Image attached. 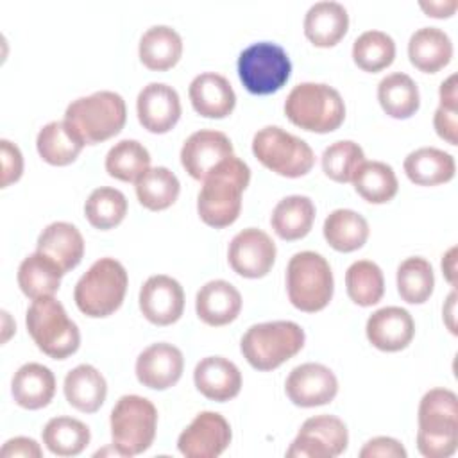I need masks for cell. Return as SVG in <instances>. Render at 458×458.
Returning a JSON list of instances; mask_svg holds the SVG:
<instances>
[{
	"label": "cell",
	"mask_w": 458,
	"mask_h": 458,
	"mask_svg": "<svg viewBox=\"0 0 458 458\" xmlns=\"http://www.w3.org/2000/svg\"><path fill=\"white\" fill-rule=\"evenodd\" d=\"M250 168L234 154L216 165L204 179L197 197V211L204 224L227 227L240 216L242 193L249 186Z\"/></svg>",
	"instance_id": "cell-1"
},
{
	"label": "cell",
	"mask_w": 458,
	"mask_h": 458,
	"mask_svg": "<svg viewBox=\"0 0 458 458\" xmlns=\"http://www.w3.org/2000/svg\"><path fill=\"white\" fill-rule=\"evenodd\" d=\"M417 449L426 458H449L458 445V397L449 388L428 390L417 413Z\"/></svg>",
	"instance_id": "cell-2"
},
{
	"label": "cell",
	"mask_w": 458,
	"mask_h": 458,
	"mask_svg": "<svg viewBox=\"0 0 458 458\" xmlns=\"http://www.w3.org/2000/svg\"><path fill=\"white\" fill-rule=\"evenodd\" d=\"M127 120L125 100L120 93L102 89L72 100L64 111V122L86 145L102 143L116 136Z\"/></svg>",
	"instance_id": "cell-3"
},
{
	"label": "cell",
	"mask_w": 458,
	"mask_h": 458,
	"mask_svg": "<svg viewBox=\"0 0 458 458\" xmlns=\"http://www.w3.org/2000/svg\"><path fill=\"white\" fill-rule=\"evenodd\" d=\"M284 114L304 131L326 134L344 123L345 104L342 95L329 84L301 82L286 95Z\"/></svg>",
	"instance_id": "cell-4"
},
{
	"label": "cell",
	"mask_w": 458,
	"mask_h": 458,
	"mask_svg": "<svg viewBox=\"0 0 458 458\" xmlns=\"http://www.w3.org/2000/svg\"><path fill=\"white\" fill-rule=\"evenodd\" d=\"M127 284L125 267L118 259L106 256L97 259L81 276L73 290V301L88 317H109L122 306Z\"/></svg>",
	"instance_id": "cell-5"
},
{
	"label": "cell",
	"mask_w": 458,
	"mask_h": 458,
	"mask_svg": "<svg viewBox=\"0 0 458 458\" xmlns=\"http://www.w3.org/2000/svg\"><path fill=\"white\" fill-rule=\"evenodd\" d=\"M304 329L292 320H272L250 326L240 351L256 370H274L304 347Z\"/></svg>",
	"instance_id": "cell-6"
},
{
	"label": "cell",
	"mask_w": 458,
	"mask_h": 458,
	"mask_svg": "<svg viewBox=\"0 0 458 458\" xmlns=\"http://www.w3.org/2000/svg\"><path fill=\"white\" fill-rule=\"evenodd\" d=\"M25 324L38 349L54 360L72 356L81 345L77 324L54 295L34 299L27 310Z\"/></svg>",
	"instance_id": "cell-7"
},
{
	"label": "cell",
	"mask_w": 458,
	"mask_h": 458,
	"mask_svg": "<svg viewBox=\"0 0 458 458\" xmlns=\"http://www.w3.org/2000/svg\"><path fill=\"white\" fill-rule=\"evenodd\" d=\"M335 290L333 270L327 259L313 250L293 254L286 267V292L290 302L306 313L324 310Z\"/></svg>",
	"instance_id": "cell-8"
},
{
	"label": "cell",
	"mask_w": 458,
	"mask_h": 458,
	"mask_svg": "<svg viewBox=\"0 0 458 458\" xmlns=\"http://www.w3.org/2000/svg\"><path fill=\"white\" fill-rule=\"evenodd\" d=\"M113 447L120 456H136L147 451L157 428V410L147 397L129 394L122 395L109 417Z\"/></svg>",
	"instance_id": "cell-9"
},
{
	"label": "cell",
	"mask_w": 458,
	"mask_h": 458,
	"mask_svg": "<svg viewBox=\"0 0 458 458\" xmlns=\"http://www.w3.org/2000/svg\"><path fill=\"white\" fill-rule=\"evenodd\" d=\"M252 154L263 166L290 179L306 175L315 165L311 147L279 125H267L254 134Z\"/></svg>",
	"instance_id": "cell-10"
},
{
	"label": "cell",
	"mask_w": 458,
	"mask_h": 458,
	"mask_svg": "<svg viewBox=\"0 0 458 458\" xmlns=\"http://www.w3.org/2000/svg\"><path fill=\"white\" fill-rule=\"evenodd\" d=\"M236 68L249 93L270 95L279 91L290 79L292 61L281 45L258 41L240 52Z\"/></svg>",
	"instance_id": "cell-11"
},
{
	"label": "cell",
	"mask_w": 458,
	"mask_h": 458,
	"mask_svg": "<svg viewBox=\"0 0 458 458\" xmlns=\"http://www.w3.org/2000/svg\"><path fill=\"white\" fill-rule=\"evenodd\" d=\"M349 444L347 426L335 415H315L302 422L286 449L288 458H336Z\"/></svg>",
	"instance_id": "cell-12"
},
{
	"label": "cell",
	"mask_w": 458,
	"mask_h": 458,
	"mask_svg": "<svg viewBox=\"0 0 458 458\" xmlns=\"http://www.w3.org/2000/svg\"><path fill=\"white\" fill-rule=\"evenodd\" d=\"M231 426L216 411H200L181 431L177 449L186 458H216L231 444Z\"/></svg>",
	"instance_id": "cell-13"
},
{
	"label": "cell",
	"mask_w": 458,
	"mask_h": 458,
	"mask_svg": "<svg viewBox=\"0 0 458 458\" xmlns=\"http://www.w3.org/2000/svg\"><path fill=\"white\" fill-rule=\"evenodd\" d=\"M227 258L238 276L258 279L270 272L276 261V243L265 231L247 227L231 240Z\"/></svg>",
	"instance_id": "cell-14"
},
{
	"label": "cell",
	"mask_w": 458,
	"mask_h": 458,
	"mask_svg": "<svg viewBox=\"0 0 458 458\" xmlns=\"http://www.w3.org/2000/svg\"><path fill=\"white\" fill-rule=\"evenodd\" d=\"M284 392L295 406H322L335 399L338 379L329 367L308 361L292 369L284 383Z\"/></svg>",
	"instance_id": "cell-15"
},
{
	"label": "cell",
	"mask_w": 458,
	"mask_h": 458,
	"mask_svg": "<svg viewBox=\"0 0 458 458\" xmlns=\"http://www.w3.org/2000/svg\"><path fill=\"white\" fill-rule=\"evenodd\" d=\"M140 310L156 326L177 322L184 310V290L177 279L166 274L150 276L140 288Z\"/></svg>",
	"instance_id": "cell-16"
},
{
	"label": "cell",
	"mask_w": 458,
	"mask_h": 458,
	"mask_svg": "<svg viewBox=\"0 0 458 458\" xmlns=\"http://www.w3.org/2000/svg\"><path fill=\"white\" fill-rule=\"evenodd\" d=\"M134 370L143 386L152 390H166L181 379L184 358L179 347L168 342H157L140 352Z\"/></svg>",
	"instance_id": "cell-17"
},
{
	"label": "cell",
	"mask_w": 458,
	"mask_h": 458,
	"mask_svg": "<svg viewBox=\"0 0 458 458\" xmlns=\"http://www.w3.org/2000/svg\"><path fill=\"white\" fill-rule=\"evenodd\" d=\"M138 120L148 132L165 134L181 118L179 93L165 82H150L136 98Z\"/></svg>",
	"instance_id": "cell-18"
},
{
	"label": "cell",
	"mask_w": 458,
	"mask_h": 458,
	"mask_svg": "<svg viewBox=\"0 0 458 458\" xmlns=\"http://www.w3.org/2000/svg\"><path fill=\"white\" fill-rule=\"evenodd\" d=\"M233 156L231 140L215 129H200L186 138L181 148V165L193 177L202 181L216 165Z\"/></svg>",
	"instance_id": "cell-19"
},
{
	"label": "cell",
	"mask_w": 458,
	"mask_h": 458,
	"mask_svg": "<svg viewBox=\"0 0 458 458\" xmlns=\"http://www.w3.org/2000/svg\"><path fill=\"white\" fill-rule=\"evenodd\" d=\"M369 342L385 352L406 349L415 335V322L408 310L399 306H385L376 310L365 324Z\"/></svg>",
	"instance_id": "cell-20"
},
{
	"label": "cell",
	"mask_w": 458,
	"mask_h": 458,
	"mask_svg": "<svg viewBox=\"0 0 458 458\" xmlns=\"http://www.w3.org/2000/svg\"><path fill=\"white\" fill-rule=\"evenodd\" d=\"M193 383L204 397L225 403L240 394L242 372L224 356H206L195 365Z\"/></svg>",
	"instance_id": "cell-21"
},
{
	"label": "cell",
	"mask_w": 458,
	"mask_h": 458,
	"mask_svg": "<svg viewBox=\"0 0 458 458\" xmlns=\"http://www.w3.org/2000/svg\"><path fill=\"white\" fill-rule=\"evenodd\" d=\"M193 109L206 118H225L236 106V93L231 82L215 72L193 77L188 88Z\"/></svg>",
	"instance_id": "cell-22"
},
{
	"label": "cell",
	"mask_w": 458,
	"mask_h": 458,
	"mask_svg": "<svg viewBox=\"0 0 458 458\" xmlns=\"http://www.w3.org/2000/svg\"><path fill=\"white\" fill-rule=\"evenodd\" d=\"M242 310V295L229 281H208L195 297V311L208 326H225L233 322Z\"/></svg>",
	"instance_id": "cell-23"
},
{
	"label": "cell",
	"mask_w": 458,
	"mask_h": 458,
	"mask_svg": "<svg viewBox=\"0 0 458 458\" xmlns=\"http://www.w3.org/2000/svg\"><path fill=\"white\" fill-rule=\"evenodd\" d=\"M36 250L54 259L63 274L75 268L84 256V238L70 222H52L38 236Z\"/></svg>",
	"instance_id": "cell-24"
},
{
	"label": "cell",
	"mask_w": 458,
	"mask_h": 458,
	"mask_svg": "<svg viewBox=\"0 0 458 458\" xmlns=\"http://www.w3.org/2000/svg\"><path fill=\"white\" fill-rule=\"evenodd\" d=\"M349 29L347 9L335 0L315 2L304 16L306 38L320 48L335 47Z\"/></svg>",
	"instance_id": "cell-25"
},
{
	"label": "cell",
	"mask_w": 458,
	"mask_h": 458,
	"mask_svg": "<svg viewBox=\"0 0 458 458\" xmlns=\"http://www.w3.org/2000/svg\"><path fill=\"white\" fill-rule=\"evenodd\" d=\"M11 394L14 403L25 410L45 408L55 394V376L41 363H25L13 376Z\"/></svg>",
	"instance_id": "cell-26"
},
{
	"label": "cell",
	"mask_w": 458,
	"mask_h": 458,
	"mask_svg": "<svg viewBox=\"0 0 458 458\" xmlns=\"http://www.w3.org/2000/svg\"><path fill=\"white\" fill-rule=\"evenodd\" d=\"M408 57L417 70L435 73L449 64L453 57V41L438 27H420L410 36Z\"/></svg>",
	"instance_id": "cell-27"
},
{
	"label": "cell",
	"mask_w": 458,
	"mask_h": 458,
	"mask_svg": "<svg viewBox=\"0 0 458 458\" xmlns=\"http://www.w3.org/2000/svg\"><path fill=\"white\" fill-rule=\"evenodd\" d=\"M66 401L79 411L93 413L97 411L107 395L106 377L88 363H81L73 367L63 383Z\"/></svg>",
	"instance_id": "cell-28"
},
{
	"label": "cell",
	"mask_w": 458,
	"mask_h": 458,
	"mask_svg": "<svg viewBox=\"0 0 458 458\" xmlns=\"http://www.w3.org/2000/svg\"><path fill=\"white\" fill-rule=\"evenodd\" d=\"M408 179L419 186H437L451 181L456 172L454 157L437 147H420L404 157Z\"/></svg>",
	"instance_id": "cell-29"
},
{
	"label": "cell",
	"mask_w": 458,
	"mask_h": 458,
	"mask_svg": "<svg viewBox=\"0 0 458 458\" xmlns=\"http://www.w3.org/2000/svg\"><path fill=\"white\" fill-rule=\"evenodd\" d=\"M140 61L154 72H165L175 66L182 55V38L168 25H152L138 45Z\"/></svg>",
	"instance_id": "cell-30"
},
{
	"label": "cell",
	"mask_w": 458,
	"mask_h": 458,
	"mask_svg": "<svg viewBox=\"0 0 458 458\" xmlns=\"http://www.w3.org/2000/svg\"><path fill=\"white\" fill-rule=\"evenodd\" d=\"M315 222V204L306 195H288L272 209L270 224L274 233L283 240L304 238Z\"/></svg>",
	"instance_id": "cell-31"
},
{
	"label": "cell",
	"mask_w": 458,
	"mask_h": 458,
	"mask_svg": "<svg viewBox=\"0 0 458 458\" xmlns=\"http://www.w3.org/2000/svg\"><path fill=\"white\" fill-rule=\"evenodd\" d=\"M86 143L79 134L63 120H54L43 125L36 136L38 154L54 166H64L77 159Z\"/></svg>",
	"instance_id": "cell-32"
},
{
	"label": "cell",
	"mask_w": 458,
	"mask_h": 458,
	"mask_svg": "<svg viewBox=\"0 0 458 458\" xmlns=\"http://www.w3.org/2000/svg\"><path fill=\"white\" fill-rule=\"evenodd\" d=\"M322 233L335 250L352 252L365 245L370 229L363 215L354 209L338 208L326 216Z\"/></svg>",
	"instance_id": "cell-33"
},
{
	"label": "cell",
	"mask_w": 458,
	"mask_h": 458,
	"mask_svg": "<svg viewBox=\"0 0 458 458\" xmlns=\"http://www.w3.org/2000/svg\"><path fill=\"white\" fill-rule=\"evenodd\" d=\"M63 270L43 252L29 254L18 267V286L29 299L52 297L61 284Z\"/></svg>",
	"instance_id": "cell-34"
},
{
	"label": "cell",
	"mask_w": 458,
	"mask_h": 458,
	"mask_svg": "<svg viewBox=\"0 0 458 458\" xmlns=\"http://www.w3.org/2000/svg\"><path fill=\"white\" fill-rule=\"evenodd\" d=\"M377 100L388 116L397 120L410 118L420 106L419 86L408 73L394 72L379 81Z\"/></svg>",
	"instance_id": "cell-35"
},
{
	"label": "cell",
	"mask_w": 458,
	"mask_h": 458,
	"mask_svg": "<svg viewBox=\"0 0 458 458\" xmlns=\"http://www.w3.org/2000/svg\"><path fill=\"white\" fill-rule=\"evenodd\" d=\"M351 182L356 193L370 204H385L392 200L399 190L394 168L383 161H363Z\"/></svg>",
	"instance_id": "cell-36"
},
{
	"label": "cell",
	"mask_w": 458,
	"mask_h": 458,
	"mask_svg": "<svg viewBox=\"0 0 458 458\" xmlns=\"http://www.w3.org/2000/svg\"><path fill=\"white\" fill-rule=\"evenodd\" d=\"M134 188L136 197L143 208L150 211H161L177 200L181 182L177 175L166 166H154L138 177Z\"/></svg>",
	"instance_id": "cell-37"
},
{
	"label": "cell",
	"mask_w": 458,
	"mask_h": 458,
	"mask_svg": "<svg viewBox=\"0 0 458 458\" xmlns=\"http://www.w3.org/2000/svg\"><path fill=\"white\" fill-rule=\"evenodd\" d=\"M43 444L52 454L77 456L81 454L91 438L89 428L73 417H54L41 431Z\"/></svg>",
	"instance_id": "cell-38"
},
{
	"label": "cell",
	"mask_w": 458,
	"mask_h": 458,
	"mask_svg": "<svg viewBox=\"0 0 458 458\" xmlns=\"http://www.w3.org/2000/svg\"><path fill=\"white\" fill-rule=\"evenodd\" d=\"M397 292L408 304L426 302L435 288V274L431 263L422 256L406 258L397 267Z\"/></svg>",
	"instance_id": "cell-39"
},
{
	"label": "cell",
	"mask_w": 458,
	"mask_h": 458,
	"mask_svg": "<svg viewBox=\"0 0 458 458\" xmlns=\"http://www.w3.org/2000/svg\"><path fill=\"white\" fill-rule=\"evenodd\" d=\"M345 288L349 299L358 306L377 304L385 293L383 270L370 259H358L345 272Z\"/></svg>",
	"instance_id": "cell-40"
},
{
	"label": "cell",
	"mask_w": 458,
	"mask_h": 458,
	"mask_svg": "<svg viewBox=\"0 0 458 458\" xmlns=\"http://www.w3.org/2000/svg\"><path fill=\"white\" fill-rule=\"evenodd\" d=\"M148 168L150 154L136 140H120L106 156V172L123 182H136Z\"/></svg>",
	"instance_id": "cell-41"
},
{
	"label": "cell",
	"mask_w": 458,
	"mask_h": 458,
	"mask_svg": "<svg viewBox=\"0 0 458 458\" xmlns=\"http://www.w3.org/2000/svg\"><path fill=\"white\" fill-rule=\"evenodd\" d=\"M395 43L383 30H365L352 43V61L363 72H381L394 63Z\"/></svg>",
	"instance_id": "cell-42"
},
{
	"label": "cell",
	"mask_w": 458,
	"mask_h": 458,
	"mask_svg": "<svg viewBox=\"0 0 458 458\" xmlns=\"http://www.w3.org/2000/svg\"><path fill=\"white\" fill-rule=\"evenodd\" d=\"M84 215L88 222L102 231L116 227L127 215L125 195L111 186L95 188L84 204Z\"/></svg>",
	"instance_id": "cell-43"
},
{
	"label": "cell",
	"mask_w": 458,
	"mask_h": 458,
	"mask_svg": "<svg viewBox=\"0 0 458 458\" xmlns=\"http://www.w3.org/2000/svg\"><path fill=\"white\" fill-rule=\"evenodd\" d=\"M365 161L363 148L352 140L331 143L322 152V170L335 182H351L358 166Z\"/></svg>",
	"instance_id": "cell-44"
},
{
	"label": "cell",
	"mask_w": 458,
	"mask_h": 458,
	"mask_svg": "<svg viewBox=\"0 0 458 458\" xmlns=\"http://www.w3.org/2000/svg\"><path fill=\"white\" fill-rule=\"evenodd\" d=\"M0 156H2V181L0 186L7 188L16 182L23 174V156L21 150L9 140H0Z\"/></svg>",
	"instance_id": "cell-45"
},
{
	"label": "cell",
	"mask_w": 458,
	"mask_h": 458,
	"mask_svg": "<svg viewBox=\"0 0 458 458\" xmlns=\"http://www.w3.org/2000/svg\"><path fill=\"white\" fill-rule=\"evenodd\" d=\"M361 458H406L403 444L392 437H374L360 451Z\"/></svg>",
	"instance_id": "cell-46"
},
{
	"label": "cell",
	"mask_w": 458,
	"mask_h": 458,
	"mask_svg": "<svg viewBox=\"0 0 458 458\" xmlns=\"http://www.w3.org/2000/svg\"><path fill=\"white\" fill-rule=\"evenodd\" d=\"M433 125L437 134L445 140L449 145H456L458 138H456V131H458V109L454 107H445L440 106L435 111L433 116Z\"/></svg>",
	"instance_id": "cell-47"
},
{
	"label": "cell",
	"mask_w": 458,
	"mask_h": 458,
	"mask_svg": "<svg viewBox=\"0 0 458 458\" xmlns=\"http://www.w3.org/2000/svg\"><path fill=\"white\" fill-rule=\"evenodd\" d=\"M0 454L4 458H13V456H23V458H41L43 449L34 438L29 437H14L9 438L4 445Z\"/></svg>",
	"instance_id": "cell-48"
},
{
	"label": "cell",
	"mask_w": 458,
	"mask_h": 458,
	"mask_svg": "<svg viewBox=\"0 0 458 458\" xmlns=\"http://www.w3.org/2000/svg\"><path fill=\"white\" fill-rule=\"evenodd\" d=\"M419 5L422 7V11L428 16L449 18L454 14L458 4H456V0H429V2H420Z\"/></svg>",
	"instance_id": "cell-49"
},
{
	"label": "cell",
	"mask_w": 458,
	"mask_h": 458,
	"mask_svg": "<svg viewBox=\"0 0 458 458\" xmlns=\"http://www.w3.org/2000/svg\"><path fill=\"white\" fill-rule=\"evenodd\" d=\"M438 97H440V106L445 107H454L458 109V93H456V73L449 75L445 81H442L440 89H438Z\"/></svg>",
	"instance_id": "cell-50"
},
{
	"label": "cell",
	"mask_w": 458,
	"mask_h": 458,
	"mask_svg": "<svg viewBox=\"0 0 458 458\" xmlns=\"http://www.w3.org/2000/svg\"><path fill=\"white\" fill-rule=\"evenodd\" d=\"M456 247H451L444 256H442V272H444V277L449 281V284H456Z\"/></svg>",
	"instance_id": "cell-51"
},
{
	"label": "cell",
	"mask_w": 458,
	"mask_h": 458,
	"mask_svg": "<svg viewBox=\"0 0 458 458\" xmlns=\"http://www.w3.org/2000/svg\"><path fill=\"white\" fill-rule=\"evenodd\" d=\"M454 299H456V292L453 290L447 297V302L444 306V318H445V324L447 327L451 329L453 335H456V327H454Z\"/></svg>",
	"instance_id": "cell-52"
}]
</instances>
